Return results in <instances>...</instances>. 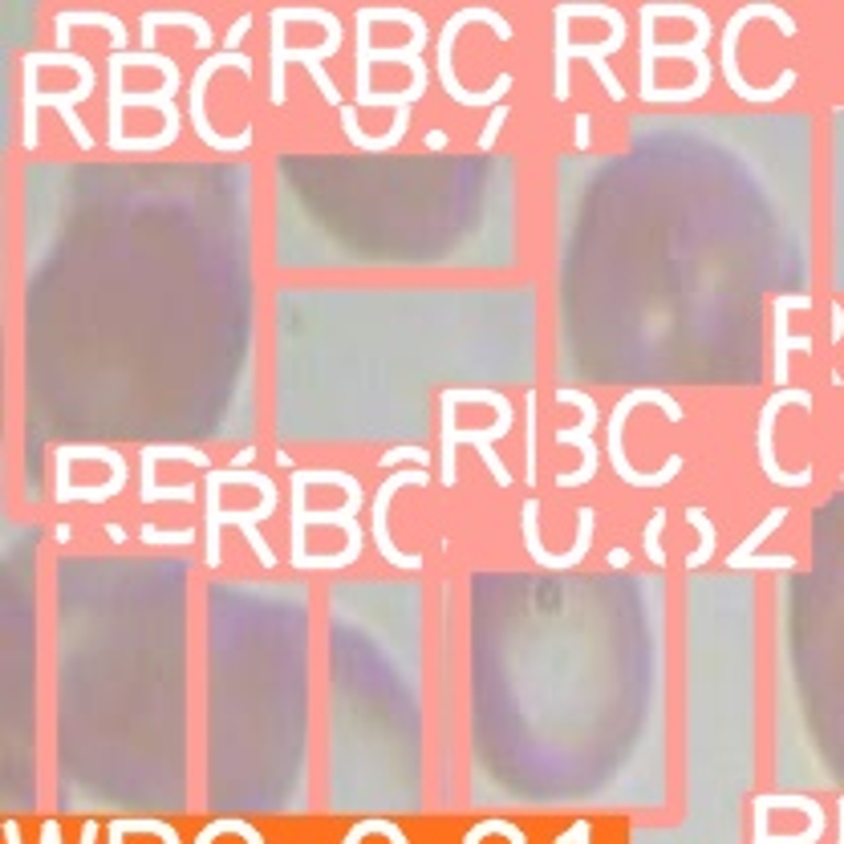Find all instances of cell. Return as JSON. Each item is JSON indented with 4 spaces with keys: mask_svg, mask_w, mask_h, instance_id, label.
Masks as SVG:
<instances>
[{
    "mask_svg": "<svg viewBox=\"0 0 844 844\" xmlns=\"http://www.w3.org/2000/svg\"><path fill=\"white\" fill-rule=\"evenodd\" d=\"M626 41H630V21H626V13H617L614 4H585V0L556 4L552 9V98L556 102L569 98V90H573L569 86V61L585 57L597 69L609 98L626 102L630 94H626L621 78L605 66L609 54H617Z\"/></svg>",
    "mask_w": 844,
    "mask_h": 844,
    "instance_id": "cell-1",
    "label": "cell"
},
{
    "mask_svg": "<svg viewBox=\"0 0 844 844\" xmlns=\"http://www.w3.org/2000/svg\"><path fill=\"white\" fill-rule=\"evenodd\" d=\"M638 406H657L662 415L671 418V423H683L686 418V410H683V403H674L671 394L666 390H650V386H642V390H626L621 398H617V406L609 410V442H605V455H609V463H614V471H617V480L621 483H630V487H666V483L678 475V471L686 468V459L683 455H671L666 463L657 471H633L630 468V455H626V418L638 410Z\"/></svg>",
    "mask_w": 844,
    "mask_h": 844,
    "instance_id": "cell-2",
    "label": "cell"
},
{
    "mask_svg": "<svg viewBox=\"0 0 844 844\" xmlns=\"http://www.w3.org/2000/svg\"><path fill=\"white\" fill-rule=\"evenodd\" d=\"M487 25L492 33H496V41H511V25H508V16H499L496 9H459V13L447 16V25L439 29V81H442V90L451 94V102H459V106H480V110H496L504 98L511 94V86H516V78L511 74H499L487 90H468L463 81H459L455 66H451V54H455V41L459 33L468 25Z\"/></svg>",
    "mask_w": 844,
    "mask_h": 844,
    "instance_id": "cell-3",
    "label": "cell"
},
{
    "mask_svg": "<svg viewBox=\"0 0 844 844\" xmlns=\"http://www.w3.org/2000/svg\"><path fill=\"white\" fill-rule=\"evenodd\" d=\"M755 16H767V21H772V25H776L784 37H796V33H800L796 16H791L788 9H779V4L755 0V4H743V9H735V13H731V21H727V29H723V74H727V86H731V94L743 98V102H779V98H788L791 86L800 81V69H784V74H779V81H772V86H751V81L739 74V37H743V29H747Z\"/></svg>",
    "mask_w": 844,
    "mask_h": 844,
    "instance_id": "cell-4",
    "label": "cell"
},
{
    "mask_svg": "<svg viewBox=\"0 0 844 844\" xmlns=\"http://www.w3.org/2000/svg\"><path fill=\"white\" fill-rule=\"evenodd\" d=\"M370 25H374L370 4H362V9L353 13V37H358V57H353V106H362L365 98L374 94V86H370V66H374V61H406V66H415L430 41L427 16L415 13V9H410V16H406V29H410V41H406V45L378 49L374 41H370Z\"/></svg>",
    "mask_w": 844,
    "mask_h": 844,
    "instance_id": "cell-5",
    "label": "cell"
},
{
    "mask_svg": "<svg viewBox=\"0 0 844 844\" xmlns=\"http://www.w3.org/2000/svg\"><path fill=\"white\" fill-rule=\"evenodd\" d=\"M220 69H240L244 78L252 81V57L244 54H232V49H220V54L212 57H203L200 66H195V78H191V122H195V135H200L203 147H212V150H248L256 143V131H252V122H244V131L240 135H220L212 126V119H207V86H212V78L220 74Z\"/></svg>",
    "mask_w": 844,
    "mask_h": 844,
    "instance_id": "cell-6",
    "label": "cell"
},
{
    "mask_svg": "<svg viewBox=\"0 0 844 844\" xmlns=\"http://www.w3.org/2000/svg\"><path fill=\"white\" fill-rule=\"evenodd\" d=\"M37 74H41V66L33 61V54L21 57V147H25V150H37L41 147L37 114H41V106H54L57 114L66 119L74 143H78L81 150H94V135H90V131H86V122L78 119V106H74L69 90H66V94H61V90L45 94V90L37 86Z\"/></svg>",
    "mask_w": 844,
    "mask_h": 844,
    "instance_id": "cell-7",
    "label": "cell"
},
{
    "mask_svg": "<svg viewBox=\"0 0 844 844\" xmlns=\"http://www.w3.org/2000/svg\"><path fill=\"white\" fill-rule=\"evenodd\" d=\"M537 516H540V499L528 496V499H524V508H520V537H524V552H528V556H532L540 569H552V573H561V569H573V564H581L585 556H589L593 532H597V508H589V504H585V508L576 511V540H573V549H569V552H549V549H544Z\"/></svg>",
    "mask_w": 844,
    "mask_h": 844,
    "instance_id": "cell-8",
    "label": "cell"
},
{
    "mask_svg": "<svg viewBox=\"0 0 844 844\" xmlns=\"http://www.w3.org/2000/svg\"><path fill=\"white\" fill-rule=\"evenodd\" d=\"M791 403L812 410V390H796V386L776 390V394L764 403V410H759V435H755V447H759V468H764L767 480L779 483V487H808V483H812V468L808 471H784L779 468V459H776V415Z\"/></svg>",
    "mask_w": 844,
    "mask_h": 844,
    "instance_id": "cell-9",
    "label": "cell"
},
{
    "mask_svg": "<svg viewBox=\"0 0 844 844\" xmlns=\"http://www.w3.org/2000/svg\"><path fill=\"white\" fill-rule=\"evenodd\" d=\"M430 483V471L427 468H410V471H394L382 487H378V496H374V511H370V528H374V544L378 552L386 556V564H394V569H406V573H415V569H423V556H415V552H403L398 544H394V537H390V499L398 496L403 487H427Z\"/></svg>",
    "mask_w": 844,
    "mask_h": 844,
    "instance_id": "cell-10",
    "label": "cell"
},
{
    "mask_svg": "<svg viewBox=\"0 0 844 844\" xmlns=\"http://www.w3.org/2000/svg\"><path fill=\"white\" fill-rule=\"evenodd\" d=\"M341 41H346V29H334V33H325L322 45H284V21H272V49H269V66H272V81H269V102L272 106H284L289 102V90H284V69L293 66H308V61H325V57H334L341 49Z\"/></svg>",
    "mask_w": 844,
    "mask_h": 844,
    "instance_id": "cell-11",
    "label": "cell"
},
{
    "mask_svg": "<svg viewBox=\"0 0 844 844\" xmlns=\"http://www.w3.org/2000/svg\"><path fill=\"white\" fill-rule=\"evenodd\" d=\"M812 308V293H779L776 296V382L779 390L791 386V353L796 349H812V337L791 334V313H808Z\"/></svg>",
    "mask_w": 844,
    "mask_h": 844,
    "instance_id": "cell-12",
    "label": "cell"
},
{
    "mask_svg": "<svg viewBox=\"0 0 844 844\" xmlns=\"http://www.w3.org/2000/svg\"><path fill=\"white\" fill-rule=\"evenodd\" d=\"M191 29V45L195 49H212L215 45V33H212V21L200 13H162V9H150L143 13L138 29H143V45H147V54H155V37H159V29Z\"/></svg>",
    "mask_w": 844,
    "mask_h": 844,
    "instance_id": "cell-13",
    "label": "cell"
},
{
    "mask_svg": "<svg viewBox=\"0 0 844 844\" xmlns=\"http://www.w3.org/2000/svg\"><path fill=\"white\" fill-rule=\"evenodd\" d=\"M657 13H654V0H645L642 9H638V41H642V49H638V98H642L645 106L657 102L662 94V86L654 81V49H657V29H654Z\"/></svg>",
    "mask_w": 844,
    "mask_h": 844,
    "instance_id": "cell-14",
    "label": "cell"
},
{
    "mask_svg": "<svg viewBox=\"0 0 844 844\" xmlns=\"http://www.w3.org/2000/svg\"><path fill=\"white\" fill-rule=\"evenodd\" d=\"M74 25H94L106 29L110 41H114V54H126V25H122L114 13H57L54 16V37H57V54H69V41H74Z\"/></svg>",
    "mask_w": 844,
    "mask_h": 844,
    "instance_id": "cell-15",
    "label": "cell"
},
{
    "mask_svg": "<svg viewBox=\"0 0 844 844\" xmlns=\"http://www.w3.org/2000/svg\"><path fill=\"white\" fill-rule=\"evenodd\" d=\"M552 442H561V447H581V455H585V463L576 471H564V475H556V487H581V483H589L593 475H597V463H601V451H597V442H593V435L581 423L576 427H564L552 435Z\"/></svg>",
    "mask_w": 844,
    "mask_h": 844,
    "instance_id": "cell-16",
    "label": "cell"
},
{
    "mask_svg": "<svg viewBox=\"0 0 844 844\" xmlns=\"http://www.w3.org/2000/svg\"><path fill=\"white\" fill-rule=\"evenodd\" d=\"M455 398L451 390L439 394V463H442V487H455L459 483V463H455Z\"/></svg>",
    "mask_w": 844,
    "mask_h": 844,
    "instance_id": "cell-17",
    "label": "cell"
},
{
    "mask_svg": "<svg viewBox=\"0 0 844 844\" xmlns=\"http://www.w3.org/2000/svg\"><path fill=\"white\" fill-rule=\"evenodd\" d=\"M788 516H791L788 508H772V511H767L764 524H759V528H755V532H751L747 540H739L735 552H727V569H735V573H743V569H747V561H751V556H755V549H759V544H764V540L772 537V532H779V528H784V520H788Z\"/></svg>",
    "mask_w": 844,
    "mask_h": 844,
    "instance_id": "cell-18",
    "label": "cell"
},
{
    "mask_svg": "<svg viewBox=\"0 0 844 844\" xmlns=\"http://www.w3.org/2000/svg\"><path fill=\"white\" fill-rule=\"evenodd\" d=\"M683 516L698 528V549L686 556V569H702V564L714 556V549H719V532H714V520L707 516V508H686Z\"/></svg>",
    "mask_w": 844,
    "mask_h": 844,
    "instance_id": "cell-19",
    "label": "cell"
},
{
    "mask_svg": "<svg viewBox=\"0 0 844 844\" xmlns=\"http://www.w3.org/2000/svg\"><path fill=\"white\" fill-rule=\"evenodd\" d=\"M537 390H524V455H528V468H524V483L532 487L537 483Z\"/></svg>",
    "mask_w": 844,
    "mask_h": 844,
    "instance_id": "cell-20",
    "label": "cell"
},
{
    "mask_svg": "<svg viewBox=\"0 0 844 844\" xmlns=\"http://www.w3.org/2000/svg\"><path fill=\"white\" fill-rule=\"evenodd\" d=\"M463 844H528V836H524L511 820H480V824L463 836Z\"/></svg>",
    "mask_w": 844,
    "mask_h": 844,
    "instance_id": "cell-21",
    "label": "cell"
},
{
    "mask_svg": "<svg viewBox=\"0 0 844 844\" xmlns=\"http://www.w3.org/2000/svg\"><path fill=\"white\" fill-rule=\"evenodd\" d=\"M755 808H767V812H772V808H800V812L808 817V824H829L820 800H812V796H796V791H788V796H779V791L776 796H755Z\"/></svg>",
    "mask_w": 844,
    "mask_h": 844,
    "instance_id": "cell-22",
    "label": "cell"
},
{
    "mask_svg": "<svg viewBox=\"0 0 844 844\" xmlns=\"http://www.w3.org/2000/svg\"><path fill=\"white\" fill-rule=\"evenodd\" d=\"M215 836H240L244 844H265V836H260L248 820H212V824L195 836V844H212Z\"/></svg>",
    "mask_w": 844,
    "mask_h": 844,
    "instance_id": "cell-23",
    "label": "cell"
},
{
    "mask_svg": "<svg viewBox=\"0 0 844 844\" xmlns=\"http://www.w3.org/2000/svg\"><path fill=\"white\" fill-rule=\"evenodd\" d=\"M552 398L564 406H576V410H581V427L589 430V435L597 430L601 410H597V398H593V394H585V390H552Z\"/></svg>",
    "mask_w": 844,
    "mask_h": 844,
    "instance_id": "cell-24",
    "label": "cell"
},
{
    "mask_svg": "<svg viewBox=\"0 0 844 844\" xmlns=\"http://www.w3.org/2000/svg\"><path fill=\"white\" fill-rule=\"evenodd\" d=\"M666 516L671 511L666 508H657L654 516H650V524H645V532H642V549L645 556L657 564V569H666V549H662V532H666Z\"/></svg>",
    "mask_w": 844,
    "mask_h": 844,
    "instance_id": "cell-25",
    "label": "cell"
},
{
    "mask_svg": "<svg viewBox=\"0 0 844 844\" xmlns=\"http://www.w3.org/2000/svg\"><path fill=\"white\" fill-rule=\"evenodd\" d=\"M138 499L143 504H195V487L191 483H171V487H143L138 492Z\"/></svg>",
    "mask_w": 844,
    "mask_h": 844,
    "instance_id": "cell-26",
    "label": "cell"
},
{
    "mask_svg": "<svg viewBox=\"0 0 844 844\" xmlns=\"http://www.w3.org/2000/svg\"><path fill=\"white\" fill-rule=\"evenodd\" d=\"M430 459H439V455H430L427 447H390L386 455H378V468L390 471V468H398V463H418V468H430Z\"/></svg>",
    "mask_w": 844,
    "mask_h": 844,
    "instance_id": "cell-27",
    "label": "cell"
},
{
    "mask_svg": "<svg viewBox=\"0 0 844 844\" xmlns=\"http://www.w3.org/2000/svg\"><path fill=\"white\" fill-rule=\"evenodd\" d=\"M511 119V106L508 102H499L496 110H492V119H487V126L480 131V138H475V150H492L496 147V138H499V131H504V122Z\"/></svg>",
    "mask_w": 844,
    "mask_h": 844,
    "instance_id": "cell-28",
    "label": "cell"
},
{
    "mask_svg": "<svg viewBox=\"0 0 844 844\" xmlns=\"http://www.w3.org/2000/svg\"><path fill=\"white\" fill-rule=\"evenodd\" d=\"M191 540H195V528H179V532H171V528H155V524L143 528V544H191Z\"/></svg>",
    "mask_w": 844,
    "mask_h": 844,
    "instance_id": "cell-29",
    "label": "cell"
},
{
    "mask_svg": "<svg viewBox=\"0 0 844 844\" xmlns=\"http://www.w3.org/2000/svg\"><path fill=\"white\" fill-rule=\"evenodd\" d=\"M240 532H244V540L252 544V552H256V561L265 564V569H277V552H272V544L265 537H260V524H240Z\"/></svg>",
    "mask_w": 844,
    "mask_h": 844,
    "instance_id": "cell-30",
    "label": "cell"
},
{
    "mask_svg": "<svg viewBox=\"0 0 844 844\" xmlns=\"http://www.w3.org/2000/svg\"><path fill=\"white\" fill-rule=\"evenodd\" d=\"M94 836H98V824L86 820V824H81V844H94ZM41 841L61 844V824H57V820H45V824H41Z\"/></svg>",
    "mask_w": 844,
    "mask_h": 844,
    "instance_id": "cell-31",
    "label": "cell"
},
{
    "mask_svg": "<svg viewBox=\"0 0 844 844\" xmlns=\"http://www.w3.org/2000/svg\"><path fill=\"white\" fill-rule=\"evenodd\" d=\"M589 841H593V824H589V820H573V824H569V829H564L552 844H589Z\"/></svg>",
    "mask_w": 844,
    "mask_h": 844,
    "instance_id": "cell-32",
    "label": "cell"
},
{
    "mask_svg": "<svg viewBox=\"0 0 844 844\" xmlns=\"http://www.w3.org/2000/svg\"><path fill=\"white\" fill-rule=\"evenodd\" d=\"M252 29V13H244V16H236V25L224 33V49H232V54H240V41H244V33Z\"/></svg>",
    "mask_w": 844,
    "mask_h": 844,
    "instance_id": "cell-33",
    "label": "cell"
},
{
    "mask_svg": "<svg viewBox=\"0 0 844 844\" xmlns=\"http://www.w3.org/2000/svg\"><path fill=\"white\" fill-rule=\"evenodd\" d=\"M573 126H576V135H573L576 150H585V147H589V143H593V135H589L593 119H589V114H576V119H573Z\"/></svg>",
    "mask_w": 844,
    "mask_h": 844,
    "instance_id": "cell-34",
    "label": "cell"
},
{
    "mask_svg": "<svg viewBox=\"0 0 844 844\" xmlns=\"http://www.w3.org/2000/svg\"><path fill=\"white\" fill-rule=\"evenodd\" d=\"M447 143H451L447 131H427V138H423V147L427 150H447Z\"/></svg>",
    "mask_w": 844,
    "mask_h": 844,
    "instance_id": "cell-35",
    "label": "cell"
},
{
    "mask_svg": "<svg viewBox=\"0 0 844 844\" xmlns=\"http://www.w3.org/2000/svg\"><path fill=\"white\" fill-rule=\"evenodd\" d=\"M102 532H106V540H110V544H126V528H122V524H114V520H102Z\"/></svg>",
    "mask_w": 844,
    "mask_h": 844,
    "instance_id": "cell-36",
    "label": "cell"
},
{
    "mask_svg": "<svg viewBox=\"0 0 844 844\" xmlns=\"http://www.w3.org/2000/svg\"><path fill=\"white\" fill-rule=\"evenodd\" d=\"M841 337H844V313L841 305H832V346H836Z\"/></svg>",
    "mask_w": 844,
    "mask_h": 844,
    "instance_id": "cell-37",
    "label": "cell"
},
{
    "mask_svg": "<svg viewBox=\"0 0 844 844\" xmlns=\"http://www.w3.org/2000/svg\"><path fill=\"white\" fill-rule=\"evenodd\" d=\"M605 561H609V569H626V564H630V552H626V549H617V544H614V552H609Z\"/></svg>",
    "mask_w": 844,
    "mask_h": 844,
    "instance_id": "cell-38",
    "label": "cell"
},
{
    "mask_svg": "<svg viewBox=\"0 0 844 844\" xmlns=\"http://www.w3.org/2000/svg\"><path fill=\"white\" fill-rule=\"evenodd\" d=\"M272 459H277V468H284V471H296L293 455H289V451H284V447H281V451H277V455H272Z\"/></svg>",
    "mask_w": 844,
    "mask_h": 844,
    "instance_id": "cell-39",
    "label": "cell"
},
{
    "mask_svg": "<svg viewBox=\"0 0 844 844\" xmlns=\"http://www.w3.org/2000/svg\"><path fill=\"white\" fill-rule=\"evenodd\" d=\"M256 459V447H244L240 455H236V468H244V463H252Z\"/></svg>",
    "mask_w": 844,
    "mask_h": 844,
    "instance_id": "cell-40",
    "label": "cell"
},
{
    "mask_svg": "<svg viewBox=\"0 0 844 844\" xmlns=\"http://www.w3.org/2000/svg\"><path fill=\"white\" fill-rule=\"evenodd\" d=\"M57 540H74V528H69V524H57Z\"/></svg>",
    "mask_w": 844,
    "mask_h": 844,
    "instance_id": "cell-41",
    "label": "cell"
},
{
    "mask_svg": "<svg viewBox=\"0 0 844 844\" xmlns=\"http://www.w3.org/2000/svg\"><path fill=\"white\" fill-rule=\"evenodd\" d=\"M836 812H841V844H844V796H841V804H836Z\"/></svg>",
    "mask_w": 844,
    "mask_h": 844,
    "instance_id": "cell-42",
    "label": "cell"
},
{
    "mask_svg": "<svg viewBox=\"0 0 844 844\" xmlns=\"http://www.w3.org/2000/svg\"><path fill=\"white\" fill-rule=\"evenodd\" d=\"M841 483H844V475H841Z\"/></svg>",
    "mask_w": 844,
    "mask_h": 844,
    "instance_id": "cell-43",
    "label": "cell"
}]
</instances>
